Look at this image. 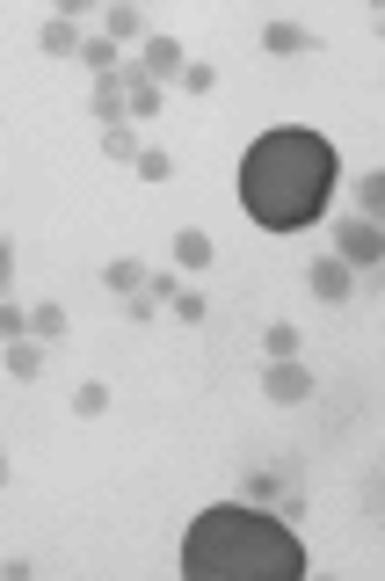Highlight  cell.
Returning a JSON list of instances; mask_svg holds the SVG:
<instances>
[{"label": "cell", "instance_id": "cell-1", "mask_svg": "<svg viewBox=\"0 0 385 581\" xmlns=\"http://www.w3.org/2000/svg\"><path fill=\"white\" fill-rule=\"evenodd\" d=\"M335 175H342V153L320 131L277 124L241 153V204L262 233H305L335 197Z\"/></svg>", "mask_w": 385, "mask_h": 581}, {"label": "cell", "instance_id": "cell-2", "mask_svg": "<svg viewBox=\"0 0 385 581\" xmlns=\"http://www.w3.org/2000/svg\"><path fill=\"white\" fill-rule=\"evenodd\" d=\"M175 567H183V581H299L305 545L262 501H211L183 531Z\"/></svg>", "mask_w": 385, "mask_h": 581}, {"label": "cell", "instance_id": "cell-3", "mask_svg": "<svg viewBox=\"0 0 385 581\" xmlns=\"http://www.w3.org/2000/svg\"><path fill=\"white\" fill-rule=\"evenodd\" d=\"M241 501H262V509H277L284 523H299L305 516V473L299 465H262V473H247Z\"/></svg>", "mask_w": 385, "mask_h": 581}, {"label": "cell", "instance_id": "cell-4", "mask_svg": "<svg viewBox=\"0 0 385 581\" xmlns=\"http://www.w3.org/2000/svg\"><path fill=\"white\" fill-rule=\"evenodd\" d=\"M335 262H349L357 277H364V269H378V262H385L378 219H342V233H335Z\"/></svg>", "mask_w": 385, "mask_h": 581}, {"label": "cell", "instance_id": "cell-5", "mask_svg": "<svg viewBox=\"0 0 385 581\" xmlns=\"http://www.w3.org/2000/svg\"><path fill=\"white\" fill-rule=\"evenodd\" d=\"M262 393L277 407H305L313 400V371H305L299 357H269V371H262Z\"/></svg>", "mask_w": 385, "mask_h": 581}, {"label": "cell", "instance_id": "cell-6", "mask_svg": "<svg viewBox=\"0 0 385 581\" xmlns=\"http://www.w3.org/2000/svg\"><path fill=\"white\" fill-rule=\"evenodd\" d=\"M183 66H189V51L175 37H161V30H145V44H139V73L153 88H167V81H183Z\"/></svg>", "mask_w": 385, "mask_h": 581}, {"label": "cell", "instance_id": "cell-7", "mask_svg": "<svg viewBox=\"0 0 385 581\" xmlns=\"http://www.w3.org/2000/svg\"><path fill=\"white\" fill-rule=\"evenodd\" d=\"M305 291H313L320 305H349L357 299V269L335 262V255H320V262H305Z\"/></svg>", "mask_w": 385, "mask_h": 581}, {"label": "cell", "instance_id": "cell-8", "mask_svg": "<svg viewBox=\"0 0 385 581\" xmlns=\"http://www.w3.org/2000/svg\"><path fill=\"white\" fill-rule=\"evenodd\" d=\"M117 88H124V117H161L167 88H153L139 66H117Z\"/></svg>", "mask_w": 385, "mask_h": 581}, {"label": "cell", "instance_id": "cell-9", "mask_svg": "<svg viewBox=\"0 0 385 581\" xmlns=\"http://www.w3.org/2000/svg\"><path fill=\"white\" fill-rule=\"evenodd\" d=\"M262 51L291 59V51H320V37H313L305 22H262Z\"/></svg>", "mask_w": 385, "mask_h": 581}, {"label": "cell", "instance_id": "cell-10", "mask_svg": "<svg viewBox=\"0 0 385 581\" xmlns=\"http://www.w3.org/2000/svg\"><path fill=\"white\" fill-rule=\"evenodd\" d=\"M37 44L51 51V59H81V22H73V15H51L37 30Z\"/></svg>", "mask_w": 385, "mask_h": 581}, {"label": "cell", "instance_id": "cell-11", "mask_svg": "<svg viewBox=\"0 0 385 581\" xmlns=\"http://www.w3.org/2000/svg\"><path fill=\"white\" fill-rule=\"evenodd\" d=\"M102 37H109V44H131V37H139L145 44V15L131 8V0H117V8H102Z\"/></svg>", "mask_w": 385, "mask_h": 581}, {"label": "cell", "instance_id": "cell-12", "mask_svg": "<svg viewBox=\"0 0 385 581\" xmlns=\"http://www.w3.org/2000/svg\"><path fill=\"white\" fill-rule=\"evenodd\" d=\"M102 283H109V291H117V299H139V291H145V262L117 255V262H109V269H102Z\"/></svg>", "mask_w": 385, "mask_h": 581}, {"label": "cell", "instance_id": "cell-13", "mask_svg": "<svg viewBox=\"0 0 385 581\" xmlns=\"http://www.w3.org/2000/svg\"><path fill=\"white\" fill-rule=\"evenodd\" d=\"M0 363H8L15 379H37V371H44V341H37V335H15V341H8V357H0Z\"/></svg>", "mask_w": 385, "mask_h": 581}, {"label": "cell", "instance_id": "cell-14", "mask_svg": "<svg viewBox=\"0 0 385 581\" xmlns=\"http://www.w3.org/2000/svg\"><path fill=\"white\" fill-rule=\"evenodd\" d=\"M211 255H219V247H211V233H197V225H183V233H175V262H183V269H211Z\"/></svg>", "mask_w": 385, "mask_h": 581}, {"label": "cell", "instance_id": "cell-15", "mask_svg": "<svg viewBox=\"0 0 385 581\" xmlns=\"http://www.w3.org/2000/svg\"><path fill=\"white\" fill-rule=\"evenodd\" d=\"M102 153H109L117 167H131L139 161V131H131V124H102Z\"/></svg>", "mask_w": 385, "mask_h": 581}, {"label": "cell", "instance_id": "cell-16", "mask_svg": "<svg viewBox=\"0 0 385 581\" xmlns=\"http://www.w3.org/2000/svg\"><path fill=\"white\" fill-rule=\"evenodd\" d=\"M81 66L95 73V81H109L124 59H117V44H109V37H81Z\"/></svg>", "mask_w": 385, "mask_h": 581}, {"label": "cell", "instance_id": "cell-17", "mask_svg": "<svg viewBox=\"0 0 385 581\" xmlns=\"http://www.w3.org/2000/svg\"><path fill=\"white\" fill-rule=\"evenodd\" d=\"M30 335H37V341H59V335H66L59 299H37V305H30Z\"/></svg>", "mask_w": 385, "mask_h": 581}, {"label": "cell", "instance_id": "cell-18", "mask_svg": "<svg viewBox=\"0 0 385 581\" xmlns=\"http://www.w3.org/2000/svg\"><path fill=\"white\" fill-rule=\"evenodd\" d=\"M73 415H81V421H102V415H109V385H102V379L73 385Z\"/></svg>", "mask_w": 385, "mask_h": 581}, {"label": "cell", "instance_id": "cell-19", "mask_svg": "<svg viewBox=\"0 0 385 581\" xmlns=\"http://www.w3.org/2000/svg\"><path fill=\"white\" fill-rule=\"evenodd\" d=\"M95 124H131V117H124V88H117V73H109V81H95Z\"/></svg>", "mask_w": 385, "mask_h": 581}, {"label": "cell", "instance_id": "cell-20", "mask_svg": "<svg viewBox=\"0 0 385 581\" xmlns=\"http://www.w3.org/2000/svg\"><path fill=\"white\" fill-rule=\"evenodd\" d=\"M385 211V175L371 167V175H357V219H378Z\"/></svg>", "mask_w": 385, "mask_h": 581}, {"label": "cell", "instance_id": "cell-21", "mask_svg": "<svg viewBox=\"0 0 385 581\" xmlns=\"http://www.w3.org/2000/svg\"><path fill=\"white\" fill-rule=\"evenodd\" d=\"M131 167H139V182H167V175H175V153H167V146H139V161H131Z\"/></svg>", "mask_w": 385, "mask_h": 581}, {"label": "cell", "instance_id": "cell-22", "mask_svg": "<svg viewBox=\"0 0 385 581\" xmlns=\"http://www.w3.org/2000/svg\"><path fill=\"white\" fill-rule=\"evenodd\" d=\"M167 313H175L183 327H197V321H203V291H189V283H175V291H167Z\"/></svg>", "mask_w": 385, "mask_h": 581}, {"label": "cell", "instance_id": "cell-23", "mask_svg": "<svg viewBox=\"0 0 385 581\" xmlns=\"http://www.w3.org/2000/svg\"><path fill=\"white\" fill-rule=\"evenodd\" d=\"M262 349H269V357H299V327H291V321H269L262 327Z\"/></svg>", "mask_w": 385, "mask_h": 581}, {"label": "cell", "instance_id": "cell-24", "mask_svg": "<svg viewBox=\"0 0 385 581\" xmlns=\"http://www.w3.org/2000/svg\"><path fill=\"white\" fill-rule=\"evenodd\" d=\"M175 88H183V95H211V88H219V73H211L203 59H189V66H183V81H175Z\"/></svg>", "mask_w": 385, "mask_h": 581}, {"label": "cell", "instance_id": "cell-25", "mask_svg": "<svg viewBox=\"0 0 385 581\" xmlns=\"http://www.w3.org/2000/svg\"><path fill=\"white\" fill-rule=\"evenodd\" d=\"M15 335H30V305L0 299V341H15Z\"/></svg>", "mask_w": 385, "mask_h": 581}, {"label": "cell", "instance_id": "cell-26", "mask_svg": "<svg viewBox=\"0 0 385 581\" xmlns=\"http://www.w3.org/2000/svg\"><path fill=\"white\" fill-rule=\"evenodd\" d=\"M8 283H15V247H8V233H0V299H8Z\"/></svg>", "mask_w": 385, "mask_h": 581}, {"label": "cell", "instance_id": "cell-27", "mask_svg": "<svg viewBox=\"0 0 385 581\" xmlns=\"http://www.w3.org/2000/svg\"><path fill=\"white\" fill-rule=\"evenodd\" d=\"M0 487H8V451H0Z\"/></svg>", "mask_w": 385, "mask_h": 581}]
</instances>
